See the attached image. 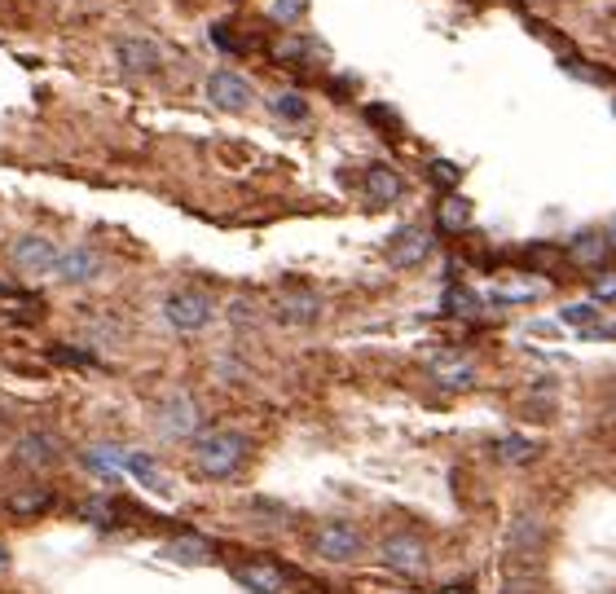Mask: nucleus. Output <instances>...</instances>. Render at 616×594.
<instances>
[{
  "label": "nucleus",
  "mask_w": 616,
  "mask_h": 594,
  "mask_svg": "<svg viewBox=\"0 0 616 594\" xmlns=\"http://www.w3.org/2000/svg\"><path fill=\"white\" fill-rule=\"evenodd\" d=\"M251 454V440L242 432H229V427H216V432L194 436V471L203 480H229L242 471V462Z\"/></svg>",
  "instance_id": "1"
},
{
  "label": "nucleus",
  "mask_w": 616,
  "mask_h": 594,
  "mask_svg": "<svg viewBox=\"0 0 616 594\" xmlns=\"http://www.w3.org/2000/svg\"><path fill=\"white\" fill-rule=\"evenodd\" d=\"M379 559L392 572H401V577H423V572L432 568V546L418 533H388L379 542Z\"/></svg>",
  "instance_id": "2"
},
{
  "label": "nucleus",
  "mask_w": 616,
  "mask_h": 594,
  "mask_svg": "<svg viewBox=\"0 0 616 594\" xmlns=\"http://www.w3.org/2000/svg\"><path fill=\"white\" fill-rule=\"evenodd\" d=\"M313 550H317V559H326V564H352V559L366 550V537H361V528L348 524V520H326L313 533Z\"/></svg>",
  "instance_id": "3"
},
{
  "label": "nucleus",
  "mask_w": 616,
  "mask_h": 594,
  "mask_svg": "<svg viewBox=\"0 0 616 594\" xmlns=\"http://www.w3.org/2000/svg\"><path fill=\"white\" fill-rule=\"evenodd\" d=\"M163 317H168V326L181 330V335H198V330L216 317V304L207 300L203 291H176L163 300Z\"/></svg>",
  "instance_id": "4"
},
{
  "label": "nucleus",
  "mask_w": 616,
  "mask_h": 594,
  "mask_svg": "<svg viewBox=\"0 0 616 594\" xmlns=\"http://www.w3.org/2000/svg\"><path fill=\"white\" fill-rule=\"evenodd\" d=\"M9 260H14V269L22 273V278H49V273H58L62 251L44 234H22L14 242V251H9Z\"/></svg>",
  "instance_id": "5"
},
{
  "label": "nucleus",
  "mask_w": 616,
  "mask_h": 594,
  "mask_svg": "<svg viewBox=\"0 0 616 594\" xmlns=\"http://www.w3.org/2000/svg\"><path fill=\"white\" fill-rule=\"evenodd\" d=\"M432 251H436V234L423 225H405L388 238V264L392 269H418V264H427Z\"/></svg>",
  "instance_id": "6"
},
{
  "label": "nucleus",
  "mask_w": 616,
  "mask_h": 594,
  "mask_svg": "<svg viewBox=\"0 0 616 594\" xmlns=\"http://www.w3.org/2000/svg\"><path fill=\"white\" fill-rule=\"evenodd\" d=\"M234 581L251 594H291V572L269 564V559H256V564H234Z\"/></svg>",
  "instance_id": "7"
},
{
  "label": "nucleus",
  "mask_w": 616,
  "mask_h": 594,
  "mask_svg": "<svg viewBox=\"0 0 616 594\" xmlns=\"http://www.w3.org/2000/svg\"><path fill=\"white\" fill-rule=\"evenodd\" d=\"M207 97H212L216 110H247L251 106V84L234 71H212L207 75Z\"/></svg>",
  "instance_id": "8"
},
{
  "label": "nucleus",
  "mask_w": 616,
  "mask_h": 594,
  "mask_svg": "<svg viewBox=\"0 0 616 594\" xmlns=\"http://www.w3.org/2000/svg\"><path fill=\"white\" fill-rule=\"evenodd\" d=\"M115 58H119V66H124L128 75H154L159 71V44L154 40H146V36H124L115 44Z\"/></svg>",
  "instance_id": "9"
},
{
  "label": "nucleus",
  "mask_w": 616,
  "mask_h": 594,
  "mask_svg": "<svg viewBox=\"0 0 616 594\" xmlns=\"http://www.w3.org/2000/svg\"><path fill=\"white\" fill-rule=\"evenodd\" d=\"M427 370H432V379L445 392H467L471 383H476V366H471V357H462V352H440V357H432Z\"/></svg>",
  "instance_id": "10"
},
{
  "label": "nucleus",
  "mask_w": 616,
  "mask_h": 594,
  "mask_svg": "<svg viewBox=\"0 0 616 594\" xmlns=\"http://www.w3.org/2000/svg\"><path fill=\"white\" fill-rule=\"evenodd\" d=\"M198 423H203V414H198V405H194L185 392H176V396H168V401H163L159 427H163L168 436H176V440H181V436H194Z\"/></svg>",
  "instance_id": "11"
},
{
  "label": "nucleus",
  "mask_w": 616,
  "mask_h": 594,
  "mask_svg": "<svg viewBox=\"0 0 616 594\" xmlns=\"http://www.w3.org/2000/svg\"><path fill=\"white\" fill-rule=\"evenodd\" d=\"M361 190H366L370 207H392L396 198L405 194V181H401V172H396V168H388V163H370Z\"/></svg>",
  "instance_id": "12"
},
{
  "label": "nucleus",
  "mask_w": 616,
  "mask_h": 594,
  "mask_svg": "<svg viewBox=\"0 0 616 594\" xmlns=\"http://www.w3.org/2000/svg\"><path fill=\"white\" fill-rule=\"evenodd\" d=\"M317 317H322V295H313V291H286L278 300L282 326H313Z\"/></svg>",
  "instance_id": "13"
},
{
  "label": "nucleus",
  "mask_w": 616,
  "mask_h": 594,
  "mask_svg": "<svg viewBox=\"0 0 616 594\" xmlns=\"http://www.w3.org/2000/svg\"><path fill=\"white\" fill-rule=\"evenodd\" d=\"M97 273H102V256H97L93 247H71V251H62V260H58V278H62V282L84 286V282H93Z\"/></svg>",
  "instance_id": "14"
},
{
  "label": "nucleus",
  "mask_w": 616,
  "mask_h": 594,
  "mask_svg": "<svg viewBox=\"0 0 616 594\" xmlns=\"http://www.w3.org/2000/svg\"><path fill=\"white\" fill-rule=\"evenodd\" d=\"M58 458H62V445L49 432H31V436L18 440V462H22V467L40 471V467H53Z\"/></svg>",
  "instance_id": "15"
},
{
  "label": "nucleus",
  "mask_w": 616,
  "mask_h": 594,
  "mask_svg": "<svg viewBox=\"0 0 616 594\" xmlns=\"http://www.w3.org/2000/svg\"><path fill=\"white\" fill-rule=\"evenodd\" d=\"M53 506V489H44V484H27V489L9 493L5 498V511L18 515V520H31V515H44Z\"/></svg>",
  "instance_id": "16"
},
{
  "label": "nucleus",
  "mask_w": 616,
  "mask_h": 594,
  "mask_svg": "<svg viewBox=\"0 0 616 594\" xmlns=\"http://www.w3.org/2000/svg\"><path fill=\"white\" fill-rule=\"evenodd\" d=\"M608 251H612L608 234H577L572 238V247H568V260L586 264V269H599V264L608 260Z\"/></svg>",
  "instance_id": "17"
},
{
  "label": "nucleus",
  "mask_w": 616,
  "mask_h": 594,
  "mask_svg": "<svg viewBox=\"0 0 616 594\" xmlns=\"http://www.w3.org/2000/svg\"><path fill=\"white\" fill-rule=\"evenodd\" d=\"M493 458L506 462V467H528L537 458V440L528 436H498L493 440Z\"/></svg>",
  "instance_id": "18"
},
{
  "label": "nucleus",
  "mask_w": 616,
  "mask_h": 594,
  "mask_svg": "<svg viewBox=\"0 0 616 594\" xmlns=\"http://www.w3.org/2000/svg\"><path fill=\"white\" fill-rule=\"evenodd\" d=\"M212 555H216V546L198 533H181L176 542H168V559H176V564H207Z\"/></svg>",
  "instance_id": "19"
},
{
  "label": "nucleus",
  "mask_w": 616,
  "mask_h": 594,
  "mask_svg": "<svg viewBox=\"0 0 616 594\" xmlns=\"http://www.w3.org/2000/svg\"><path fill=\"white\" fill-rule=\"evenodd\" d=\"M84 462L97 471V476H106V480H115V476H124L128 471V449H115V445H97V449H88Z\"/></svg>",
  "instance_id": "20"
},
{
  "label": "nucleus",
  "mask_w": 616,
  "mask_h": 594,
  "mask_svg": "<svg viewBox=\"0 0 616 594\" xmlns=\"http://www.w3.org/2000/svg\"><path fill=\"white\" fill-rule=\"evenodd\" d=\"M436 225H440V234H462V229L471 225V203L462 194H449L445 203L436 207Z\"/></svg>",
  "instance_id": "21"
},
{
  "label": "nucleus",
  "mask_w": 616,
  "mask_h": 594,
  "mask_svg": "<svg viewBox=\"0 0 616 594\" xmlns=\"http://www.w3.org/2000/svg\"><path fill=\"white\" fill-rule=\"evenodd\" d=\"M80 520L102 524V528L119 524V502H110V498H88V502H80Z\"/></svg>",
  "instance_id": "22"
},
{
  "label": "nucleus",
  "mask_w": 616,
  "mask_h": 594,
  "mask_svg": "<svg viewBox=\"0 0 616 594\" xmlns=\"http://www.w3.org/2000/svg\"><path fill=\"white\" fill-rule=\"evenodd\" d=\"M269 106H273V115H278V119H286V124H304V119H308V102L300 93H278Z\"/></svg>",
  "instance_id": "23"
},
{
  "label": "nucleus",
  "mask_w": 616,
  "mask_h": 594,
  "mask_svg": "<svg viewBox=\"0 0 616 594\" xmlns=\"http://www.w3.org/2000/svg\"><path fill=\"white\" fill-rule=\"evenodd\" d=\"M128 471L137 480H146L150 489H163V476H159V467H154L150 454H137V449H128Z\"/></svg>",
  "instance_id": "24"
},
{
  "label": "nucleus",
  "mask_w": 616,
  "mask_h": 594,
  "mask_svg": "<svg viewBox=\"0 0 616 594\" xmlns=\"http://www.w3.org/2000/svg\"><path fill=\"white\" fill-rule=\"evenodd\" d=\"M427 176H432L440 190H454V185L462 181V168H458V163H449V159H432V163H427Z\"/></svg>",
  "instance_id": "25"
},
{
  "label": "nucleus",
  "mask_w": 616,
  "mask_h": 594,
  "mask_svg": "<svg viewBox=\"0 0 616 594\" xmlns=\"http://www.w3.org/2000/svg\"><path fill=\"white\" fill-rule=\"evenodd\" d=\"M594 317H599V300H586V304H568L564 313H559V322H568V326H590Z\"/></svg>",
  "instance_id": "26"
},
{
  "label": "nucleus",
  "mask_w": 616,
  "mask_h": 594,
  "mask_svg": "<svg viewBox=\"0 0 616 594\" xmlns=\"http://www.w3.org/2000/svg\"><path fill=\"white\" fill-rule=\"evenodd\" d=\"M542 295V286H506V291H493V300L498 304H528V300H537Z\"/></svg>",
  "instance_id": "27"
},
{
  "label": "nucleus",
  "mask_w": 616,
  "mask_h": 594,
  "mask_svg": "<svg viewBox=\"0 0 616 594\" xmlns=\"http://www.w3.org/2000/svg\"><path fill=\"white\" fill-rule=\"evenodd\" d=\"M308 14V0H273V18L278 22H295Z\"/></svg>",
  "instance_id": "28"
},
{
  "label": "nucleus",
  "mask_w": 616,
  "mask_h": 594,
  "mask_svg": "<svg viewBox=\"0 0 616 594\" xmlns=\"http://www.w3.org/2000/svg\"><path fill=\"white\" fill-rule=\"evenodd\" d=\"M445 308H449V313H476V295H471V291H458V286H454V291H449L445 295Z\"/></svg>",
  "instance_id": "29"
},
{
  "label": "nucleus",
  "mask_w": 616,
  "mask_h": 594,
  "mask_svg": "<svg viewBox=\"0 0 616 594\" xmlns=\"http://www.w3.org/2000/svg\"><path fill=\"white\" fill-rule=\"evenodd\" d=\"M594 300H603V304L616 300V273H603V278L594 282Z\"/></svg>",
  "instance_id": "30"
},
{
  "label": "nucleus",
  "mask_w": 616,
  "mask_h": 594,
  "mask_svg": "<svg viewBox=\"0 0 616 594\" xmlns=\"http://www.w3.org/2000/svg\"><path fill=\"white\" fill-rule=\"evenodd\" d=\"M273 53H278V58H304V44H300V40H286V44H278Z\"/></svg>",
  "instance_id": "31"
},
{
  "label": "nucleus",
  "mask_w": 616,
  "mask_h": 594,
  "mask_svg": "<svg viewBox=\"0 0 616 594\" xmlns=\"http://www.w3.org/2000/svg\"><path fill=\"white\" fill-rule=\"evenodd\" d=\"M9 572V546H0V577Z\"/></svg>",
  "instance_id": "32"
},
{
  "label": "nucleus",
  "mask_w": 616,
  "mask_h": 594,
  "mask_svg": "<svg viewBox=\"0 0 616 594\" xmlns=\"http://www.w3.org/2000/svg\"><path fill=\"white\" fill-rule=\"evenodd\" d=\"M608 242H612V251H616V220H612V225H608Z\"/></svg>",
  "instance_id": "33"
},
{
  "label": "nucleus",
  "mask_w": 616,
  "mask_h": 594,
  "mask_svg": "<svg viewBox=\"0 0 616 594\" xmlns=\"http://www.w3.org/2000/svg\"><path fill=\"white\" fill-rule=\"evenodd\" d=\"M612 405H616V396H612Z\"/></svg>",
  "instance_id": "34"
}]
</instances>
